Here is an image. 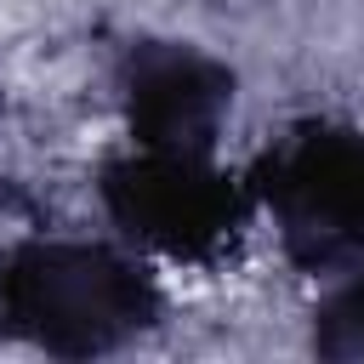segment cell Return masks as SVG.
Here are the masks:
<instances>
[{"mask_svg":"<svg viewBox=\"0 0 364 364\" xmlns=\"http://www.w3.org/2000/svg\"><path fill=\"white\" fill-rule=\"evenodd\" d=\"M279 210L290 233L347 245L364 233V142H313L290 159L279 182Z\"/></svg>","mask_w":364,"mask_h":364,"instance_id":"cell-1","label":"cell"}]
</instances>
